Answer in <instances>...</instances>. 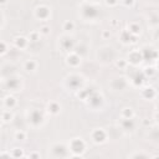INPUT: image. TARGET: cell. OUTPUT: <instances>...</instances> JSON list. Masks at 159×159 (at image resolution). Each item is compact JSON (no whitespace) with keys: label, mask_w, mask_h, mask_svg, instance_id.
<instances>
[{"label":"cell","mask_w":159,"mask_h":159,"mask_svg":"<svg viewBox=\"0 0 159 159\" xmlns=\"http://www.w3.org/2000/svg\"><path fill=\"white\" fill-rule=\"evenodd\" d=\"M10 154H11V157H12V158L25 157V155H24V152H22V149H21V148H14V149L10 152Z\"/></svg>","instance_id":"obj_28"},{"label":"cell","mask_w":159,"mask_h":159,"mask_svg":"<svg viewBox=\"0 0 159 159\" xmlns=\"http://www.w3.org/2000/svg\"><path fill=\"white\" fill-rule=\"evenodd\" d=\"M62 30H63L66 34L72 32V31L75 30V22H73V21H71V20L65 21V22H63V25H62Z\"/></svg>","instance_id":"obj_23"},{"label":"cell","mask_w":159,"mask_h":159,"mask_svg":"<svg viewBox=\"0 0 159 159\" xmlns=\"http://www.w3.org/2000/svg\"><path fill=\"white\" fill-rule=\"evenodd\" d=\"M154 72H155V71H154L153 67H147V68L144 70V75H145V76H148V75L152 76V75H154Z\"/></svg>","instance_id":"obj_32"},{"label":"cell","mask_w":159,"mask_h":159,"mask_svg":"<svg viewBox=\"0 0 159 159\" xmlns=\"http://www.w3.org/2000/svg\"><path fill=\"white\" fill-rule=\"evenodd\" d=\"M120 127L124 130H133L135 127V123L133 120V118H122L120 120Z\"/></svg>","instance_id":"obj_20"},{"label":"cell","mask_w":159,"mask_h":159,"mask_svg":"<svg viewBox=\"0 0 159 159\" xmlns=\"http://www.w3.org/2000/svg\"><path fill=\"white\" fill-rule=\"evenodd\" d=\"M27 123L34 127L39 128L45 123V114L40 109H31L27 112Z\"/></svg>","instance_id":"obj_4"},{"label":"cell","mask_w":159,"mask_h":159,"mask_svg":"<svg viewBox=\"0 0 159 159\" xmlns=\"http://www.w3.org/2000/svg\"><path fill=\"white\" fill-rule=\"evenodd\" d=\"M120 117L122 118H133L134 117V111L129 107H124L120 111Z\"/></svg>","instance_id":"obj_24"},{"label":"cell","mask_w":159,"mask_h":159,"mask_svg":"<svg viewBox=\"0 0 159 159\" xmlns=\"http://www.w3.org/2000/svg\"><path fill=\"white\" fill-rule=\"evenodd\" d=\"M128 30H129V32L132 34V35H134V36H138L139 34H140V25L138 24V22H130L129 25H128Z\"/></svg>","instance_id":"obj_22"},{"label":"cell","mask_w":159,"mask_h":159,"mask_svg":"<svg viewBox=\"0 0 159 159\" xmlns=\"http://www.w3.org/2000/svg\"><path fill=\"white\" fill-rule=\"evenodd\" d=\"M143 60H144V58H143L142 50H133V51L129 52L127 61H128V63H130V65H133V66H137V65H139Z\"/></svg>","instance_id":"obj_12"},{"label":"cell","mask_w":159,"mask_h":159,"mask_svg":"<svg viewBox=\"0 0 159 159\" xmlns=\"http://www.w3.org/2000/svg\"><path fill=\"white\" fill-rule=\"evenodd\" d=\"M86 142L81 137H75L68 143V149L71 153V157H82V154L86 152Z\"/></svg>","instance_id":"obj_2"},{"label":"cell","mask_w":159,"mask_h":159,"mask_svg":"<svg viewBox=\"0 0 159 159\" xmlns=\"http://www.w3.org/2000/svg\"><path fill=\"white\" fill-rule=\"evenodd\" d=\"M158 108H159V102H158Z\"/></svg>","instance_id":"obj_40"},{"label":"cell","mask_w":159,"mask_h":159,"mask_svg":"<svg viewBox=\"0 0 159 159\" xmlns=\"http://www.w3.org/2000/svg\"><path fill=\"white\" fill-rule=\"evenodd\" d=\"M6 2H7V0H0V4H1L2 6H4V5L6 4Z\"/></svg>","instance_id":"obj_39"},{"label":"cell","mask_w":159,"mask_h":159,"mask_svg":"<svg viewBox=\"0 0 159 159\" xmlns=\"http://www.w3.org/2000/svg\"><path fill=\"white\" fill-rule=\"evenodd\" d=\"M40 32H41V35H43V36L50 35V32H51L50 26H48V25H42V26L40 27Z\"/></svg>","instance_id":"obj_30"},{"label":"cell","mask_w":159,"mask_h":159,"mask_svg":"<svg viewBox=\"0 0 159 159\" xmlns=\"http://www.w3.org/2000/svg\"><path fill=\"white\" fill-rule=\"evenodd\" d=\"M116 66H117L118 68H120V70H124V68H127V66H128V61L124 60V58H118V60L116 61Z\"/></svg>","instance_id":"obj_29"},{"label":"cell","mask_w":159,"mask_h":159,"mask_svg":"<svg viewBox=\"0 0 159 159\" xmlns=\"http://www.w3.org/2000/svg\"><path fill=\"white\" fill-rule=\"evenodd\" d=\"M10 50V43H7L5 40L1 41V50H0V55L1 56H5Z\"/></svg>","instance_id":"obj_27"},{"label":"cell","mask_w":159,"mask_h":159,"mask_svg":"<svg viewBox=\"0 0 159 159\" xmlns=\"http://www.w3.org/2000/svg\"><path fill=\"white\" fill-rule=\"evenodd\" d=\"M144 78H145L144 72H135V76H133V77L130 78V82H132L133 86L140 87V86L143 84V82H144Z\"/></svg>","instance_id":"obj_18"},{"label":"cell","mask_w":159,"mask_h":159,"mask_svg":"<svg viewBox=\"0 0 159 159\" xmlns=\"http://www.w3.org/2000/svg\"><path fill=\"white\" fill-rule=\"evenodd\" d=\"M51 152L53 153L55 157H60V158H63V157H71L68 145H66V144H63V143H55V144H52V147H51Z\"/></svg>","instance_id":"obj_9"},{"label":"cell","mask_w":159,"mask_h":159,"mask_svg":"<svg viewBox=\"0 0 159 159\" xmlns=\"http://www.w3.org/2000/svg\"><path fill=\"white\" fill-rule=\"evenodd\" d=\"M120 2H122L124 6H127V7H132V6L134 5L135 0H120Z\"/></svg>","instance_id":"obj_31"},{"label":"cell","mask_w":159,"mask_h":159,"mask_svg":"<svg viewBox=\"0 0 159 159\" xmlns=\"http://www.w3.org/2000/svg\"><path fill=\"white\" fill-rule=\"evenodd\" d=\"M107 138H108V134H107V132L103 128H96L91 133V139L96 144H103V143H106L107 142Z\"/></svg>","instance_id":"obj_10"},{"label":"cell","mask_w":159,"mask_h":159,"mask_svg":"<svg viewBox=\"0 0 159 159\" xmlns=\"http://www.w3.org/2000/svg\"><path fill=\"white\" fill-rule=\"evenodd\" d=\"M138 157H144V158H148L149 155L148 154H140V153H134L130 155V158H138Z\"/></svg>","instance_id":"obj_34"},{"label":"cell","mask_w":159,"mask_h":159,"mask_svg":"<svg viewBox=\"0 0 159 159\" xmlns=\"http://www.w3.org/2000/svg\"><path fill=\"white\" fill-rule=\"evenodd\" d=\"M16 104H17V101H16V98H15L12 94H9V96L4 97V99H2V106H4V108L12 109V108L16 107Z\"/></svg>","instance_id":"obj_15"},{"label":"cell","mask_w":159,"mask_h":159,"mask_svg":"<svg viewBox=\"0 0 159 159\" xmlns=\"http://www.w3.org/2000/svg\"><path fill=\"white\" fill-rule=\"evenodd\" d=\"M119 39H120L122 43L128 45V43H130V42H135L137 36L132 35V34L129 32V30H122V32H120V35H119Z\"/></svg>","instance_id":"obj_14"},{"label":"cell","mask_w":159,"mask_h":159,"mask_svg":"<svg viewBox=\"0 0 159 159\" xmlns=\"http://www.w3.org/2000/svg\"><path fill=\"white\" fill-rule=\"evenodd\" d=\"M86 102H87L88 107H91L92 109H98V108H101L103 106V96H102V93H98V92L93 91L88 96Z\"/></svg>","instance_id":"obj_7"},{"label":"cell","mask_w":159,"mask_h":159,"mask_svg":"<svg viewBox=\"0 0 159 159\" xmlns=\"http://www.w3.org/2000/svg\"><path fill=\"white\" fill-rule=\"evenodd\" d=\"M34 16L40 21H47L51 17V9L47 5H39L34 10Z\"/></svg>","instance_id":"obj_8"},{"label":"cell","mask_w":159,"mask_h":159,"mask_svg":"<svg viewBox=\"0 0 159 159\" xmlns=\"http://www.w3.org/2000/svg\"><path fill=\"white\" fill-rule=\"evenodd\" d=\"M40 37H41L40 30H32V31L29 34V40H30L31 42H39V41H40Z\"/></svg>","instance_id":"obj_25"},{"label":"cell","mask_w":159,"mask_h":159,"mask_svg":"<svg viewBox=\"0 0 159 159\" xmlns=\"http://www.w3.org/2000/svg\"><path fill=\"white\" fill-rule=\"evenodd\" d=\"M29 157H35V158H39V157H40V154H39V153H31Z\"/></svg>","instance_id":"obj_37"},{"label":"cell","mask_w":159,"mask_h":159,"mask_svg":"<svg viewBox=\"0 0 159 159\" xmlns=\"http://www.w3.org/2000/svg\"><path fill=\"white\" fill-rule=\"evenodd\" d=\"M14 118V114L11 112V109H7V108H4L2 109V113H1V119H2V123H10Z\"/></svg>","instance_id":"obj_21"},{"label":"cell","mask_w":159,"mask_h":159,"mask_svg":"<svg viewBox=\"0 0 159 159\" xmlns=\"http://www.w3.org/2000/svg\"><path fill=\"white\" fill-rule=\"evenodd\" d=\"M5 25V15H4V11L1 10V27H4Z\"/></svg>","instance_id":"obj_36"},{"label":"cell","mask_w":159,"mask_h":159,"mask_svg":"<svg viewBox=\"0 0 159 159\" xmlns=\"http://www.w3.org/2000/svg\"><path fill=\"white\" fill-rule=\"evenodd\" d=\"M99 15V6L97 4H93V2H82L81 4V16L87 20V21H92V20H96Z\"/></svg>","instance_id":"obj_1"},{"label":"cell","mask_w":159,"mask_h":159,"mask_svg":"<svg viewBox=\"0 0 159 159\" xmlns=\"http://www.w3.org/2000/svg\"><path fill=\"white\" fill-rule=\"evenodd\" d=\"M104 1H106V4L108 6H116L119 2V0H104Z\"/></svg>","instance_id":"obj_33"},{"label":"cell","mask_w":159,"mask_h":159,"mask_svg":"<svg viewBox=\"0 0 159 159\" xmlns=\"http://www.w3.org/2000/svg\"><path fill=\"white\" fill-rule=\"evenodd\" d=\"M12 42H14V46H15L16 48H19V50H25V48L29 46L30 40H29V37H25V36H15L14 40H12Z\"/></svg>","instance_id":"obj_13"},{"label":"cell","mask_w":159,"mask_h":159,"mask_svg":"<svg viewBox=\"0 0 159 159\" xmlns=\"http://www.w3.org/2000/svg\"><path fill=\"white\" fill-rule=\"evenodd\" d=\"M155 119H157V123L159 124V111L155 113Z\"/></svg>","instance_id":"obj_38"},{"label":"cell","mask_w":159,"mask_h":159,"mask_svg":"<svg viewBox=\"0 0 159 159\" xmlns=\"http://www.w3.org/2000/svg\"><path fill=\"white\" fill-rule=\"evenodd\" d=\"M83 82H84L83 77L78 73H71L65 78V86L71 91H76V92L83 87Z\"/></svg>","instance_id":"obj_3"},{"label":"cell","mask_w":159,"mask_h":159,"mask_svg":"<svg viewBox=\"0 0 159 159\" xmlns=\"http://www.w3.org/2000/svg\"><path fill=\"white\" fill-rule=\"evenodd\" d=\"M58 45H60L61 51L71 52V51H73V47H75V40L68 34H65L61 37H58Z\"/></svg>","instance_id":"obj_5"},{"label":"cell","mask_w":159,"mask_h":159,"mask_svg":"<svg viewBox=\"0 0 159 159\" xmlns=\"http://www.w3.org/2000/svg\"><path fill=\"white\" fill-rule=\"evenodd\" d=\"M81 62H82V57H81V55H80L78 52L71 51V52L67 53V56H66V63H67L70 67L77 68V67L81 65Z\"/></svg>","instance_id":"obj_11"},{"label":"cell","mask_w":159,"mask_h":159,"mask_svg":"<svg viewBox=\"0 0 159 159\" xmlns=\"http://www.w3.org/2000/svg\"><path fill=\"white\" fill-rule=\"evenodd\" d=\"M155 96H157V91L152 87V86H149V87H145V88H143L142 89V97L144 98V99H153V98H155Z\"/></svg>","instance_id":"obj_19"},{"label":"cell","mask_w":159,"mask_h":159,"mask_svg":"<svg viewBox=\"0 0 159 159\" xmlns=\"http://www.w3.org/2000/svg\"><path fill=\"white\" fill-rule=\"evenodd\" d=\"M14 138H15V140H17V142H24V140H26L27 134H26V132H25V130L19 129V130H16V132H15Z\"/></svg>","instance_id":"obj_26"},{"label":"cell","mask_w":159,"mask_h":159,"mask_svg":"<svg viewBox=\"0 0 159 159\" xmlns=\"http://www.w3.org/2000/svg\"><path fill=\"white\" fill-rule=\"evenodd\" d=\"M37 66H39V63L34 58H29L24 62V70L26 72H35L37 70Z\"/></svg>","instance_id":"obj_17"},{"label":"cell","mask_w":159,"mask_h":159,"mask_svg":"<svg viewBox=\"0 0 159 159\" xmlns=\"http://www.w3.org/2000/svg\"><path fill=\"white\" fill-rule=\"evenodd\" d=\"M109 36H111L109 30H103V32H102V37H103V39H108Z\"/></svg>","instance_id":"obj_35"},{"label":"cell","mask_w":159,"mask_h":159,"mask_svg":"<svg viewBox=\"0 0 159 159\" xmlns=\"http://www.w3.org/2000/svg\"><path fill=\"white\" fill-rule=\"evenodd\" d=\"M46 109H47V112H48L50 114L56 116V114H58V113L61 112V104H60L58 102H56V101H51V102H48Z\"/></svg>","instance_id":"obj_16"},{"label":"cell","mask_w":159,"mask_h":159,"mask_svg":"<svg viewBox=\"0 0 159 159\" xmlns=\"http://www.w3.org/2000/svg\"><path fill=\"white\" fill-rule=\"evenodd\" d=\"M5 86L10 92H19L22 88V78L19 76H10L5 81Z\"/></svg>","instance_id":"obj_6"}]
</instances>
